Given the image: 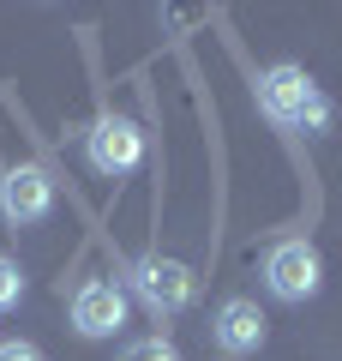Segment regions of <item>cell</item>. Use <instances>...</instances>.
<instances>
[{"mask_svg":"<svg viewBox=\"0 0 342 361\" xmlns=\"http://www.w3.org/2000/svg\"><path fill=\"white\" fill-rule=\"evenodd\" d=\"M253 97H258V115H270L289 133H330V97L312 85L306 66H289V61L265 66L258 85H253Z\"/></svg>","mask_w":342,"mask_h":361,"instance_id":"cell-1","label":"cell"},{"mask_svg":"<svg viewBox=\"0 0 342 361\" xmlns=\"http://www.w3.org/2000/svg\"><path fill=\"white\" fill-rule=\"evenodd\" d=\"M318 283H324V259H318V247L306 235H289V241H277L265 253V289L277 301L300 307V301L318 295Z\"/></svg>","mask_w":342,"mask_h":361,"instance_id":"cell-2","label":"cell"},{"mask_svg":"<svg viewBox=\"0 0 342 361\" xmlns=\"http://www.w3.org/2000/svg\"><path fill=\"white\" fill-rule=\"evenodd\" d=\"M127 283H132V295L144 301L151 319H175L192 301V271L180 265V259H168V253H144L139 265L127 271Z\"/></svg>","mask_w":342,"mask_h":361,"instance_id":"cell-3","label":"cell"},{"mask_svg":"<svg viewBox=\"0 0 342 361\" xmlns=\"http://www.w3.org/2000/svg\"><path fill=\"white\" fill-rule=\"evenodd\" d=\"M84 163L96 169V175H108V180L132 175V169L144 163V133H139V121H132V115H102L96 127L84 133Z\"/></svg>","mask_w":342,"mask_h":361,"instance_id":"cell-4","label":"cell"},{"mask_svg":"<svg viewBox=\"0 0 342 361\" xmlns=\"http://www.w3.org/2000/svg\"><path fill=\"white\" fill-rule=\"evenodd\" d=\"M49 211H54V180L42 163H13L0 175V217L13 229H37Z\"/></svg>","mask_w":342,"mask_h":361,"instance_id":"cell-5","label":"cell"},{"mask_svg":"<svg viewBox=\"0 0 342 361\" xmlns=\"http://www.w3.org/2000/svg\"><path fill=\"white\" fill-rule=\"evenodd\" d=\"M127 325V289L120 283H108V277H90V283H78L72 289V331L78 337H114Z\"/></svg>","mask_w":342,"mask_h":361,"instance_id":"cell-6","label":"cell"},{"mask_svg":"<svg viewBox=\"0 0 342 361\" xmlns=\"http://www.w3.org/2000/svg\"><path fill=\"white\" fill-rule=\"evenodd\" d=\"M265 331H270V319H265V307H258L253 295H228L222 307L210 313V337L228 349V355H253V349H265Z\"/></svg>","mask_w":342,"mask_h":361,"instance_id":"cell-7","label":"cell"},{"mask_svg":"<svg viewBox=\"0 0 342 361\" xmlns=\"http://www.w3.org/2000/svg\"><path fill=\"white\" fill-rule=\"evenodd\" d=\"M18 301H25V271H18V259L0 253V313H13Z\"/></svg>","mask_w":342,"mask_h":361,"instance_id":"cell-8","label":"cell"},{"mask_svg":"<svg viewBox=\"0 0 342 361\" xmlns=\"http://www.w3.org/2000/svg\"><path fill=\"white\" fill-rule=\"evenodd\" d=\"M120 361H180V355H175V343H163V337H139V343H127Z\"/></svg>","mask_w":342,"mask_h":361,"instance_id":"cell-9","label":"cell"},{"mask_svg":"<svg viewBox=\"0 0 342 361\" xmlns=\"http://www.w3.org/2000/svg\"><path fill=\"white\" fill-rule=\"evenodd\" d=\"M0 361H42V349L25 343V337H13V343H0Z\"/></svg>","mask_w":342,"mask_h":361,"instance_id":"cell-10","label":"cell"}]
</instances>
